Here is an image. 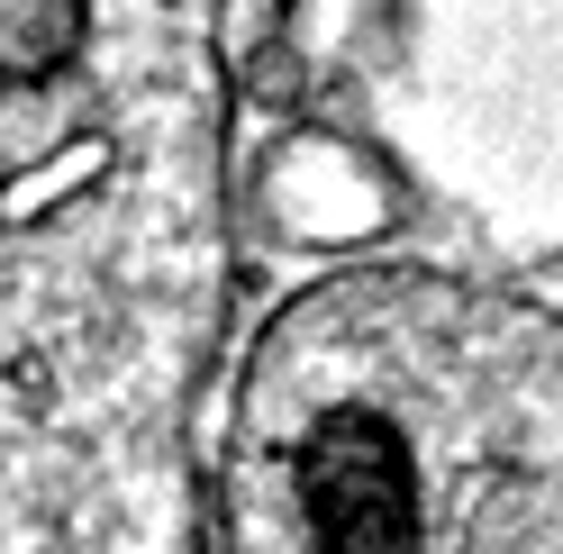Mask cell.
I'll use <instances>...</instances> for the list:
<instances>
[{
  "mask_svg": "<svg viewBox=\"0 0 563 554\" xmlns=\"http://www.w3.org/2000/svg\"><path fill=\"white\" fill-rule=\"evenodd\" d=\"M200 554H563V309L437 255H345L236 345Z\"/></svg>",
  "mask_w": 563,
  "mask_h": 554,
  "instance_id": "6da1fadb",
  "label": "cell"
},
{
  "mask_svg": "<svg viewBox=\"0 0 563 554\" xmlns=\"http://www.w3.org/2000/svg\"><path fill=\"white\" fill-rule=\"evenodd\" d=\"M300 55L418 191L563 255V0H300Z\"/></svg>",
  "mask_w": 563,
  "mask_h": 554,
  "instance_id": "7a4b0ae2",
  "label": "cell"
}]
</instances>
